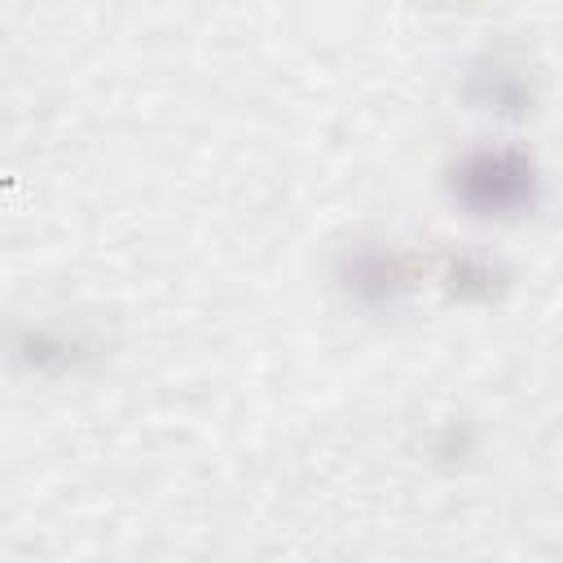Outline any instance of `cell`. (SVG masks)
Returning <instances> with one entry per match:
<instances>
[{
    "mask_svg": "<svg viewBox=\"0 0 563 563\" xmlns=\"http://www.w3.org/2000/svg\"><path fill=\"white\" fill-rule=\"evenodd\" d=\"M453 194L471 216H519L537 198V172L515 150H479L453 172Z\"/></svg>",
    "mask_w": 563,
    "mask_h": 563,
    "instance_id": "6da1fadb",
    "label": "cell"
}]
</instances>
